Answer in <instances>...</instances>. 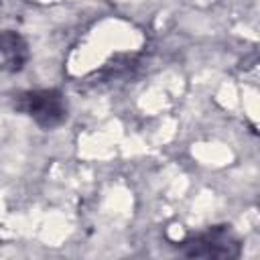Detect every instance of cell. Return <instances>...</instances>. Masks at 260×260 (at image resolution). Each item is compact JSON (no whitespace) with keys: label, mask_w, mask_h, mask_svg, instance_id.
Instances as JSON below:
<instances>
[{"label":"cell","mask_w":260,"mask_h":260,"mask_svg":"<svg viewBox=\"0 0 260 260\" xmlns=\"http://www.w3.org/2000/svg\"><path fill=\"white\" fill-rule=\"evenodd\" d=\"M14 108L26 116H30L41 128L51 130L65 122L67 104L65 98L57 89H35L18 93Z\"/></svg>","instance_id":"cell-1"},{"label":"cell","mask_w":260,"mask_h":260,"mask_svg":"<svg viewBox=\"0 0 260 260\" xmlns=\"http://www.w3.org/2000/svg\"><path fill=\"white\" fill-rule=\"evenodd\" d=\"M28 49L20 35L6 30L0 35V71H20L26 63Z\"/></svg>","instance_id":"cell-3"},{"label":"cell","mask_w":260,"mask_h":260,"mask_svg":"<svg viewBox=\"0 0 260 260\" xmlns=\"http://www.w3.org/2000/svg\"><path fill=\"white\" fill-rule=\"evenodd\" d=\"M183 254L195 258H236L240 254V244L228 225H217L187 240L183 244Z\"/></svg>","instance_id":"cell-2"}]
</instances>
